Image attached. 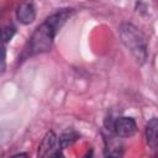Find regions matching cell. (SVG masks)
I'll list each match as a JSON object with an SVG mask.
<instances>
[{
	"label": "cell",
	"instance_id": "obj_4",
	"mask_svg": "<svg viewBox=\"0 0 158 158\" xmlns=\"http://www.w3.org/2000/svg\"><path fill=\"white\" fill-rule=\"evenodd\" d=\"M104 138V154L106 158H121L123 154V143L121 137L116 136L107 130V133H102Z\"/></svg>",
	"mask_w": 158,
	"mask_h": 158
},
{
	"label": "cell",
	"instance_id": "obj_1",
	"mask_svg": "<svg viewBox=\"0 0 158 158\" xmlns=\"http://www.w3.org/2000/svg\"><path fill=\"white\" fill-rule=\"evenodd\" d=\"M72 14L73 9H60L52 14L51 16H48L41 25H38L28 40L26 54L35 56L48 52L53 46L56 35L65 23V21L70 17Z\"/></svg>",
	"mask_w": 158,
	"mask_h": 158
},
{
	"label": "cell",
	"instance_id": "obj_6",
	"mask_svg": "<svg viewBox=\"0 0 158 158\" xmlns=\"http://www.w3.org/2000/svg\"><path fill=\"white\" fill-rule=\"evenodd\" d=\"M144 138L149 148L158 147V117H152L144 127Z\"/></svg>",
	"mask_w": 158,
	"mask_h": 158
},
{
	"label": "cell",
	"instance_id": "obj_2",
	"mask_svg": "<svg viewBox=\"0 0 158 158\" xmlns=\"http://www.w3.org/2000/svg\"><path fill=\"white\" fill-rule=\"evenodd\" d=\"M118 36L135 62L142 65L148 57V47L144 35L135 25L125 22L118 27Z\"/></svg>",
	"mask_w": 158,
	"mask_h": 158
},
{
	"label": "cell",
	"instance_id": "obj_7",
	"mask_svg": "<svg viewBox=\"0 0 158 158\" xmlns=\"http://www.w3.org/2000/svg\"><path fill=\"white\" fill-rule=\"evenodd\" d=\"M15 33H16V28H15L12 25L5 26V27L2 28V42H4V43H7L9 41H11Z\"/></svg>",
	"mask_w": 158,
	"mask_h": 158
},
{
	"label": "cell",
	"instance_id": "obj_9",
	"mask_svg": "<svg viewBox=\"0 0 158 158\" xmlns=\"http://www.w3.org/2000/svg\"><path fill=\"white\" fill-rule=\"evenodd\" d=\"M91 156H93V152L90 151V152H88V153H86V154H85L83 158H91Z\"/></svg>",
	"mask_w": 158,
	"mask_h": 158
},
{
	"label": "cell",
	"instance_id": "obj_5",
	"mask_svg": "<svg viewBox=\"0 0 158 158\" xmlns=\"http://www.w3.org/2000/svg\"><path fill=\"white\" fill-rule=\"evenodd\" d=\"M16 19L22 25H30L36 19V7L33 2H22L16 9Z\"/></svg>",
	"mask_w": 158,
	"mask_h": 158
},
{
	"label": "cell",
	"instance_id": "obj_8",
	"mask_svg": "<svg viewBox=\"0 0 158 158\" xmlns=\"http://www.w3.org/2000/svg\"><path fill=\"white\" fill-rule=\"evenodd\" d=\"M10 158H28V154L27 153H17V154L11 156Z\"/></svg>",
	"mask_w": 158,
	"mask_h": 158
},
{
	"label": "cell",
	"instance_id": "obj_3",
	"mask_svg": "<svg viewBox=\"0 0 158 158\" xmlns=\"http://www.w3.org/2000/svg\"><path fill=\"white\" fill-rule=\"evenodd\" d=\"M106 130L111 131L121 138L132 137L137 132V123L135 118L128 116H120L117 118H109V123L105 122Z\"/></svg>",
	"mask_w": 158,
	"mask_h": 158
}]
</instances>
